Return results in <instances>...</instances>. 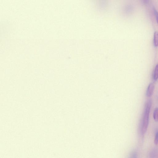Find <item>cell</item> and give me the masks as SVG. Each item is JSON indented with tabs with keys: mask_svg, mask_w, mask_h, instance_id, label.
Masks as SVG:
<instances>
[{
	"mask_svg": "<svg viewBox=\"0 0 158 158\" xmlns=\"http://www.w3.org/2000/svg\"><path fill=\"white\" fill-rule=\"evenodd\" d=\"M152 105V100L150 99L147 101L145 106L141 127V132L143 135L145 133L147 130Z\"/></svg>",
	"mask_w": 158,
	"mask_h": 158,
	"instance_id": "6da1fadb",
	"label": "cell"
},
{
	"mask_svg": "<svg viewBox=\"0 0 158 158\" xmlns=\"http://www.w3.org/2000/svg\"><path fill=\"white\" fill-rule=\"evenodd\" d=\"M154 89V84L152 83H150L147 90L146 96L147 97H150L153 95Z\"/></svg>",
	"mask_w": 158,
	"mask_h": 158,
	"instance_id": "7a4b0ae2",
	"label": "cell"
},
{
	"mask_svg": "<svg viewBox=\"0 0 158 158\" xmlns=\"http://www.w3.org/2000/svg\"><path fill=\"white\" fill-rule=\"evenodd\" d=\"M153 78L155 81H156L158 79V63L156 65L154 70Z\"/></svg>",
	"mask_w": 158,
	"mask_h": 158,
	"instance_id": "3957f363",
	"label": "cell"
},
{
	"mask_svg": "<svg viewBox=\"0 0 158 158\" xmlns=\"http://www.w3.org/2000/svg\"><path fill=\"white\" fill-rule=\"evenodd\" d=\"M157 151L156 149L152 150L150 152L149 158H157Z\"/></svg>",
	"mask_w": 158,
	"mask_h": 158,
	"instance_id": "277c9868",
	"label": "cell"
},
{
	"mask_svg": "<svg viewBox=\"0 0 158 158\" xmlns=\"http://www.w3.org/2000/svg\"><path fill=\"white\" fill-rule=\"evenodd\" d=\"M154 44L155 47L158 46V32L155 31L154 35Z\"/></svg>",
	"mask_w": 158,
	"mask_h": 158,
	"instance_id": "5b68a950",
	"label": "cell"
},
{
	"mask_svg": "<svg viewBox=\"0 0 158 158\" xmlns=\"http://www.w3.org/2000/svg\"><path fill=\"white\" fill-rule=\"evenodd\" d=\"M153 118L154 121L156 122H158V108L155 109L153 113Z\"/></svg>",
	"mask_w": 158,
	"mask_h": 158,
	"instance_id": "8992f818",
	"label": "cell"
},
{
	"mask_svg": "<svg viewBox=\"0 0 158 158\" xmlns=\"http://www.w3.org/2000/svg\"><path fill=\"white\" fill-rule=\"evenodd\" d=\"M128 158H138V154L136 151H133L130 154Z\"/></svg>",
	"mask_w": 158,
	"mask_h": 158,
	"instance_id": "52a82bcc",
	"label": "cell"
},
{
	"mask_svg": "<svg viewBox=\"0 0 158 158\" xmlns=\"http://www.w3.org/2000/svg\"><path fill=\"white\" fill-rule=\"evenodd\" d=\"M154 142L156 145H158V129L156 131L155 133Z\"/></svg>",
	"mask_w": 158,
	"mask_h": 158,
	"instance_id": "ba28073f",
	"label": "cell"
},
{
	"mask_svg": "<svg viewBox=\"0 0 158 158\" xmlns=\"http://www.w3.org/2000/svg\"><path fill=\"white\" fill-rule=\"evenodd\" d=\"M154 13L156 17V18L157 23L158 24V11L155 7H153Z\"/></svg>",
	"mask_w": 158,
	"mask_h": 158,
	"instance_id": "9c48e42d",
	"label": "cell"
}]
</instances>
